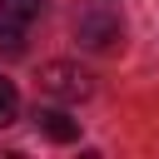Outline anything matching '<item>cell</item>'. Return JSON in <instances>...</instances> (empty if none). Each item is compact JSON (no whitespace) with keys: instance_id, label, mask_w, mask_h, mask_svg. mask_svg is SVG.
I'll return each instance as SVG.
<instances>
[{"instance_id":"obj_3","label":"cell","mask_w":159,"mask_h":159,"mask_svg":"<svg viewBox=\"0 0 159 159\" xmlns=\"http://www.w3.org/2000/svg\"><path fill=\"white\" fill-rule=\"evenodd\" d=\"M35 124H40V134L55 139V144H75V139H80V119H70L65 109H35Z\"/></svg>"},{"instance_id":"obj_4","label":"cell","mask_w":159,"mask_h":159,"mask_svg":"<svg viewBox=\"0 0 159 159\" xmlns=\"http://www.w3.org/2000/svg\"><path fill=\"white\" fill-rule=\"evenodd\" d=\"M0 55L5 60L25 55V20H15L10 10H0Z\"/></svg>"},{"instance_id":"obj_6","label":"cell","mask_w":159,"mask_h":159,"mask_svg":"<svg viewBox=\"0 0 159 159\" xmlns=\"http://www.w3.org/2000/svg\"><path fill=\"white\" fill-rule=\"evenodd\" d=\"M0 10H10L15 20H35L45 10V0H0Z\"/></svg>"},{"instance_id":"obj_1","label":"cell","mask_w":159,"mask_h":159,"mask_svg":"<svg viewBox=\"0 0 159 159\" xmlns=\"http://www.w3.org/2000/svg\"><path fill=\"white\" fill-rule=\"evenodd\" d=\"M35 80H40V89H45L50 99H65V104H80V99L94 94V75L80 70V65H70V60H50V65H40Z\"/></svg>"},{"instance_id":"obj_5","label":"cell","mask_w":159,"mask_h":159,"mask_svg":"<svg viewBox=\"0 0 159 159\" xmlns=\"http://www.w3.org/2000/svg\"><path fill=\"white\" fill-rule=\"evenodd\" d=\"M15 114H20V94H15V84L0 75V129L15 124Z\"/></svg>"},{"instance_id":"obj_2","label":"cell","mask_w":159,"mask_h":159,"mask_svg":"<svg viewBox=\"0 0 159 159\" xmlns=\"http://www.w3.org/2000/svg\"><path fill=\"white\" fill-rule=\"evenodd\" d=\"M75 40L84 45V50H114L119 40H124V25H119V15L109 10V5H84L80 15H75Z\"/></svg>"}]
</instances>
